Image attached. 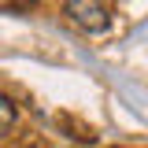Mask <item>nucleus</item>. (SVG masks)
<instances>
[{
	"label": "nucleus",
	"mask_w": 148,
	"mask_h": 148,
	"mask_svg": "<svg viewBox=\"0 0 148 148\" xmlns=\"http://www.w3.org/2000/svg\"><path fill=\"white\" fill-rule=\"evenodd\" d=\"M63 15L85 34H104L111 26V4L108 0H63Z\"/></svg>",
	"instance_id": "f257e3e1"
},
{
	"label": "nucleus",
	"mask_w": 148,
	"mask_h": 148,
	"mask_svg": "<svg viewBox=\"0 0 148 148\" xmlns=\"http://www.w3.org/2000/svg\"><path fill=\"white\" fill-rule=\"evenodd\" d=\"M15 119H18V111H15V104H11V96L0 92V137L15 130Z\"/></svg>",
	"instance_id": "f03ea898"
}]
</instances>
